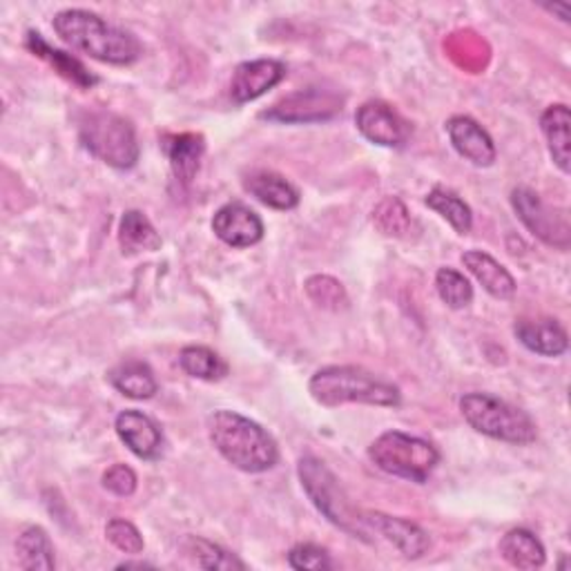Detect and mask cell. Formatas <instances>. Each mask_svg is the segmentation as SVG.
Here are the masks:
<instances>
[{"label": "cell", "instance_id": "cell-28", "mask_svg": "<svg viewBox=\"0 0 571 571\" xmlns=\"http://www.w3.org/2000/svg\"><path fill=\"white\" fill-rule=\"evenodd\" d=\"M184 551L197 567L204 569H246V564H243L234 553L221 549L219 545L206 538H195V536L186 538Z\"/></svg>", "mask_w": 571, "mask_h": 571}, {"label": "cell", "instance_id": "cell-35", "mask_svg": "<svg viewBox=\"0 0 571 571\" xmlns=\"http://www.w3.org/2000/svg\"><path fill=\"white\" fill-rule=\"evenodd\" d=\"M547 12H551V14H558L560 17V21H569V14H571V8H569V3H553V6H542Z\"/></svg>", "mask_w": 571, "mask_h": 571}, {"label": "cell", "instance_id": "cell-18", "mask_svg": "<svg viewBox=\"0 0 571 571\" xmlns=\"http://www.w3.org/2000/svg\"><path fill=\"white\" fill-rule=\"evenodd\" d=\"M204 150H206V143H204L201 134L186 132V134H175V136L166 139V154L171 161L173 175L179 184H184V186L193 184V179L197 177L199 166H201Z\"/></svg>", "mask_w": 571, "mask_h": 571}, {"label": "cell", "instance_id": "cell-32", "mask_svg": "<svg viewBox=\"0 0 571 571\" xmlns=\"http://www.w3.org/2000/svg\"><path fill=\"white\" fill-rule=\"evenodd\" d=\"M106 536L119 551L130 553V556H139L145 547L141 531L130 520H123V518H112L106 525Z\"/></svg>", "mask_w": 571, "mask_h": 571}, {"label": "cell", "instance_id": "cell-1", "mask_svg": "<svg viewBox=\"0 0 571 571\" xmlns=\"http://www.w3.org/2000/svg\"><path fill=\"white\" fill-rule=\"evenodd\" d=\"M52 25L65 45L101 63L130 65L143 54L141 43L130 32L106 23L88 10H63Z\"/></svg>", "mask_w": 571, "mask_h": 571}, {"label": "cell", "instance_id": "cell-5", "mask_svg": "<svg viewBox=\"0 0 571 571\" xmlns=\"http://www.w3.org/2000/svg\"><path fill=\"white\" fill-rule=\"evenodd\" d=\"M297 473L308 501L326 520L355 538H366L369 527L364 518L355 514L340 480L329 466L312 455H304L297 464Z\"/></svg>", "mask_w": 571, "mask_h": 571}, {"label": "cell", "instance_id": "cell-20", "mask_svg": "<svg viewBox=\"0 0 571 571\" xmlns=\"http://www.w3.org/2000/svg\"><path fill=\"white\" fill-rule=\"evenodd\" d=\"M119 243L123 255L154 253L161 249V237L141 210H128L119 223Z\"/></svg>", "mask_w": 571, "mask_h": 571}, {"label": "cell", "instance_id": "cell-15", "mask_svg": "<svg viewBox=\"0 0 571 571\" xmlns=\"http://www.w3.org/2000/svg\"><path fill=\"white\" fill-rule=\"evenodd\" d=\"M117 436L121 442L141 460H156L163 451V436L161 429L154 425L152 418L136 409L121 411L114 422Z\"/></svg>", "mask_w": 571, "mask_h": 571}, {"label": "cell", "instance_id": "cell-11", "mask_svg": "<svg viewBox=\"0 0 571 571\" xmlns=\"http://www.w3.org/2000/svg\"><path fill=\"white\" fill-rule=\"evenodd\" d=\"M286 78V65L273 58L246 61L237 65L230 80V97L234 103H251L279 86Z\"/></svg>", "mask_w": 571, "mask_h": 571}, {"label": "cell", "instance_id": "cell-24", "mask_svg": "<svg viewBox=\"0 0 571 571\" xmlns=\"http://www.w3.org/2000/svg\"><path fill=\"white\" fill-rule=\"evenodd\" d=\"M108 377L119 393L132 399H150L158 391L152 369L143 362H134V360L123 362L114 366Z\"/></svg>", "mask_w": 571, "mask_h": 571}, {"label": "cell", "instance_id": "cell-16", "mask_svg": "<svg viewBox=\"0 0 571 571\" xmlns=\"http://www.w3.org/2000/svg\"><path fill=\"white\" fill-rule=\"evenodd\" d=\"M514 333L520 344L542 358H558L567 351V331L556 319H518Z\"/></svg>", "mask_w": 571, "mask_h": 571}, {"label": "cell", "instance_id": "cell-3", "mask_svg": "<svg viewBox=\"0 0 571 571\" xmlns=\"http://www.w3.org/2000/svg\"><path fill=\"white\" fill-rule=\"evenodd\" d=\"M308 391L321 406L342 404H369V406H397L402 393L395 384L380 380L362 366H326L319 369L310 382Z\"/></svg>", "mask_w": 571, "mask_h": 571}, {"label": "cell", "instance_id": "cell-26", "mask_svg": "<svg viewBox=\"0 0 571 571\" xmlns=\"http://www.w3.org/2000/svg\"><path fill=\"white\" fill-rule=\"evenodd\" d=\"M425 204L438 212L442 219H447V223L460 232V234H466L473 226V212L471 208L455 195V193H449V190H442V188H436L427 195Z\"/></svg>", "mask_w": 571, "mask_h": 571}, {"label": "cell", "instance_id": "cell-21", "mask_svg": "<svg viewBox=\"0 0 571 571\" xmlns=\"http://www.w3.org/2000/svg\"><path fill=\"white\" fill-rule=\"evenodd\" d=\"M243 186L257 201L275 210H293L299 204V193L275 173H253Z\"/></svg>", "mask_w": 571, "mask_h": 571}, {"label": "cell", "instance_id": "cell-6", "mask_svg": "<svg viewBox=\"0 0 571 571\" xmlns=\"http://www.w3.org/2000/svg\"><path fill=\"white\" fill-rule=\"evenodd\" d=\"M369 458L384 473L418 484H425L440 462V453L431 442L402 431L382 433L369 447Z\"/></svg>", "mask_w": 571, "mask_h": 571}, {"label": "cell", "instance_id": "cell-8", "mask_svg": "<svg viewBox=\"0 0 571 571\" xmlns=\"http://www.w3.org/2000/svg\"><path fill=\"white\" fill-rule=\"evenodd\" d=\"M512 206L534 237L545 241L547 246H553V249H560V251L569 249L571 228H569L567 212L551 210L529 188H516L512 193Z\"/></svg>", "mask_w": 571, "mask_h": 571}, {"label": "cell", "instance_id": "cell-19", "mask_svg": "<svg viewBox=\"0 0 571 571\" xmlns=\"http://www.w3.org/2000/svg\"><path fill=\"white\" fill-rule=\"evenodd\" d=\"M569 128H571V112L562 103L549 106L540 117V130L547 139L549 154L564 175H569Z\"/></svg>", "mask_w": 571, "mask_h": 571}, {"label": "cell", "instance_id": "cell-36", "mask_svg": "<svg viewBox=\"0 0 571 571\" xmlns=\"http://www.w3.org/2000/svg\"><path fill=\"white\" fill-rule=\"evenodd\" d=\"M132 567L143 569V567H150V564H147V562H121L117 569H132Z\"/></svg>", "mask_w": 571, "mask_h": 571}, {"label": "cell", "instance_id": "cell-12", "mask_svg": "<svg viewBox=\"0 0 571 571\" xmlns=\"http://www.w3.org/2000/svg\"><path fill=\"white\" fill-rule=\"evenodd\" d=\"M355 125L366 141L382 147H399L411 134L409 123L382 101L364 103L355 112Z\"/></svg>", "mask_w": 571, "mask_h": 571}, {"label": "cell", "instance_id": "cell-17", "mask_svg": "<svg viewBox=\"0 0 571 571\" xmlns=\"http://www.w3.org/2000/svg\"><path fill=\"white\" fill-rule=\"evenodd\" d=\"M462 264L492 297L512 299L516 295V279L492 255H486L482 251H469L462 255Z\"/></svg>", "mask_w": 571, "mask_h": 571}, {"label": "cell", "instance_id": "cell-27", "mask_svg": "<svg viewBox=\"0 0 571 571\" xmlns=\"http://www.w3.org/2000/svg\"><path fill=\"white\" fill-rule=\"evenodd\" d=\"M182 369L197 380L217 382L228 375V364L208 347H186L179 355Z\"/></svg>", "mask_w": 571, "mask_h": 571}, {"label": "cell", "instance_id": "cell-29", "mask_svg": "<svg viewBox=\"0 0 571 571\" xmlns=\"http://www.w3.org/2000/svg\"><path fill=\"white\" fill-rule=\"evenodd\" d=\"M436 288H438L440 299L449 308H453V310L466 308L473 301V286H471V282L462 273H458L453 268H440L436 273Z\"/></svg>", "mask_w": 571, "mask_h": 571}, {"label": "cell", "instance_id": "cell-23", "mask_svg": "<svg viewBox=\"0 0 571 571\" xmlns=\"http://www.w3.org/2000/svg\"><path fill=\"white\" fill-rule=\"evenodd\" d=\"M17 558L19 567L25 571H52L54 562V547L45 529L28 527L17 538Z\"/></svg>", "mask_w": 571, "mask_h": 571}, {"label": "cell", "instance_id": "cell-4", "mask_svg": "<svg viewBox=\"0 0 571 571\" xmlns=\"http://www.w3.org/2000/svg\"><path fill=\"white\" fill-rule=\"evenodd\" d=\"M460 414L473 431L492 440L527 447L538 438L536 422L527 411L492 393L462 395Z\"/></svg>", "mask_w": 571, "mask_h": 571}, {"label": "cell", "instance_id": "cell-33", "mask_svg": "<svg viewBox=\"0 0 571 571\" xmlns=\"http://www.w3.org/2000/svg\"><path fill=\"white\" fill-rule=\"evenodd\" d=\"M288 564L293 569L323 571V569L333 567V560H331V556H329V551H326V549H321L317 545H310V542H301V545H295L288 551Z\"/></svg>", "mask_w": 571, "mask_h": 571}, {"label": "cell", "instance_id": "cell-10", "mask_svg": "<svg viewBox=\"0 0 571 571\" xmlns=\"http://www.w3.org/2000/svg\"><path fill=\"white\" fill-rule=\"evenodd\" d=\"M215 234L232 249H251L264 239L262 217L241 201H230L215 212Z\"/></svg>", "mask_w": 571, "mask_h": 571}, {"label": "cell", "instance_id": "cell-14", "mask_svg": "<svg viewBox=\"0 0 571 571\" xmlns=\"http://www.w3.org/2000/svg\"><path fill=\"white\" fill-rule=\"evenodd\" d=\"M447 134L460 156L471 161L477 168H488L496 161L494 139L471 117L458 114L447 121Z\"/></svg>", "mask_w": 571, "mask_h": 571}, {"label": "cell", "instance_id": "cell-13", "mask_svg": "<svg viewBox=\"0 0 571 571\" xmlns=\"http://www.w3.org/2000/svg\"><path fill=\"white\" fill-rule=\"evenodd\" d=\"M366 527H371L373 531H377L384 540H388L404 558H422L429 551V534L418 527L416 523L406 520V518H397V516H386L380 512H369L362 516Z\"/></svg>", "mask_w": 571, "mask_h": 571}, {"label": "cell", "instance_id": "cell-9", "mask_svg": "<svg viewBox=\"0 0 571 571\" xmlns=\"http://www.w3.org/2000/svg\"><path fill=\"white\" fill-rule=\"evenodd\" d=\"M342 106L344 99L336 92L306 88L288 95L262 117L279 123H315V121H329L338 117L342 112Z\"/></svg>", "mask_w": 571, "mask_h": 571}, {"label": "cell", "instance_id": "cell-34", "mask_svg": "<svg viewBox=\"0 0 571 571\" xmlns=\"http://www.w3.org/2000/svg\"><path fill=\"white\" fill-rule=\"evenodd\" d=\"M103 486L119 498H130L136 492V473L128 464H114L103 473Z\"/></svg>", "mask_w": 571, "mask_h": 571}, {"label": "cell", "instance_id": "cell-22", "mask_svg": "<svg viewBox=\"0 0 571 571\" xmlns=\"http://www.w3.org/2000/svg\"><path fill=\"white\" fill-rule=\"evenodd\" d=\"M503 558L516 569H538L545 564V547L529 529H512L501 540Z\"/></svg>", "mask_w": 571, "mask_h": 571}, {"label": "cell", "instance_id": "cell-30", "mask_svg": "<svg viewBox=\"0 0 571 571\" xmlns=\"http://www.w3.org/2000/svg\"><path fill=\"white\" fill-rule=\"evenodd\" d=\"M306 293L317 306H323V308H340L347 304V293H344L342 284L326 275L310 277L306 282Z\"/></svg>", "mask_w": 571, "mask_h": 571}, {"label": "cell", "instance_id": "cell-2", "mask_svg": "<svg viewBox=\"0 0 571 571\" xmlns=\"http://www.w3.org/2000/svg\"><path fill=\"white\" fill-rule=\"evenodd\" d=\"M208 436L226 462L246 473H264L279 460L275 438L255 420L234 411H215L208 418Z\"/></svg>", "mask_w": 571, "mask_h": 571}, {"label": "cell", "instance_id": "cell-7", "mask_svg": "<svg viewBox=\"0 0 571 571\" xmlns=\"http://www.w3.org/2000/svg\"><path fill=\"white\" fill-rule=\"evenodd\" d=\"M80 143L119 171H130L139 161L136 132L128 119L114 112H88L80 121Z\"/></svg>", "mask_w": 571, "mask_h": 571}, {"label": "cell", "instance_id": "cell-25", "mask_svg": "<svg viewBox=\"0 0 571 571\" xmlns=\"http://www.w3.org/2000/svg\"><path fill=\"white\" fill-rule=\"evenodd\" d=\"M28 47L39 54L41 58H45L47 63H52L56 67L58 74H63L65 78H69L72 84L80 86V88H92L97 84V76H92L84 65H80L76 58H72L69 54L61 52V50H52L43 39L41 34L36 32H30L28 34Z\"/></svg>", "mask_w": 571, "mask_h": 571}, {"label": "cell", "instance_id": "cell-31", "mask_svg": "<svg viewBox=\"0 0 571 571\" xmlns=\"http://www.w3.org/2000/svg\"><path fill=\"white\" fill-rule=\"evenodd\" d=\"M373 221L384 234H402V232H406V228H409L411 219L399 199L388 197L375 208Z\"/></svg>", "mask_w": 571, "mask_h": 571}]
</instances>
